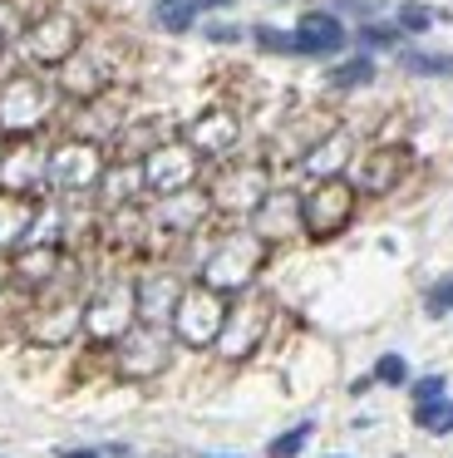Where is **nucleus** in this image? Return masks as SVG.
<instances>
[{
  "label": "nucleus",
  "mask_w": 453,
  "mask_h": 458,
  "mask_svg": "<svg viewBox=\"0 0 453 458\" xmlns=\"http://www.w3.org/2000/svg\"><path fill=\"white\" fill-rule=\"evenodd\" d=\"M266 267V242L256 237L252 227H226L222 237H212V247L197 261V281L222 296H242L252 291V281L261 276Z\"/></svg>",
  "instance_id": "f257e3e1"
},
{
  "label": "nucleus",
  "mask_w": 453,
  "mask_h": 458,
  "mask_svg": "<svg viewBox=\"0 0 453 458\" xmlns=\"http://www.w3.org/2000/svg\"><path fill=\"white\" fill-rule=\"evenodd\" d=\"M59 84L45 80L39 70H15L0 80V133L10 139H39L55 123Z\"/></svg>",
  "instance_id": "f03ea898"
},
{
  "label": "nucleus",
  "mask_w": 453,
  "mask_h": 458,
  "mask_svg": "<svg viewBox=\"0 0 453 458\" xmlns=\"http://www.w3.org/2000/svg\"><path fill=\"white\" fill-rule=\"evenodd\" d=\"M108 158H104V143L94 139H59L49 148V163H45V192L49 198H64V202H79V198H94L98 178H104Z\"/></svg>",
  "instance_id": "7ed1b4c3"
},
{
  "label": "nucleus",
  "mask_w": 453,
  "mask_h": 458,
  "mask_svg": "<svg viewBox=\"0 0 453 458\" xmlns=\"http://www.w3.org/2000/svg\"><path fill=\"white\" fill-rule=\"evenodd\" d=\"M138 326V286L128 276H108L84 296V340L89 345H118Z\"/></svg>",
  "instance_id": "20e7f679"
},
{
  "label": "nucleus",
  "mask_w": 453,
  "mask_h": 458,
  "mask_svg": "<svg viewBox=\"0 0 453 458\" xmlns=\"http://www.w3.org/2000/svg\"><path fill=\"white\" fill-rule=\"evenodd\" d=\"M226 306H232V296L192 281V286H183V296H177L173 316H167V330H173V340L187 350H212L217 335H222Z\"/></svg>",
  "instance_id": "39448f33"
},
{
  "label": "nucleus",
  "mask_w": 453,
  "mask_h": 458,
  "mask_svg": "<svg viewBox=\"0 0 453 458\" xmlns=\"http://www.w3.org/2000/svg\"><path fill=\"white\" fill-rule=\"evenodd\" d=\"M20 326H25V335L35 345H69V340L84 335V296L59 281V291L49 286V291H39V301H30Z\"/></svg>",
  "instance_id": "423d86ee"
},
{
  "label": "nucleus",
  "mask_w": 453,
  "mask_h": 458,
  "mask_svg": "<svg viewBox=\"0 0 453 458\" xmlns=\"http://www.w3.org/2000/svg\"><path fill=\"white\" fill-rule=\"evenodd\" d=\"M266 192H271V173H266V163H222V168L212 173V182H207L212 212L226 217V222H246L256 208H261Z\"/></svg>",
  "instance_id": "0eeeda50"
},
{
  "label": "nucleus",
  "mask_w": 453,
  "mask_h": 458,
  "mask_svg": "<svg viewBox=\"0 0 453 458\" xmlns=\"http://www.w3.org/2000/svg\"><path fill=\"white\" fill-rule=\"evenodd\" d=\"M79 45H84V25L69 11L35 15V21L25 25V35H20V55H25L30 70H59Z\"/></svg>",
  "instance_id": "6e6552de"
},
{
  "label": "nucleus",
  "mask_w": 453,
  "mask_h": 458,
  "mask_svg": "<svg viewBox=\"0 0 453 458\" xmlns=\"http://www.w3.org/2000/svg\"><path fill=\"white\" fill-rule=\"evenodd\" d=\"M355 202H360V192H355V182H345V178L311 182V192L301 198V232H311L315 242L345 232L355 222Z\"/></svg>",
  "instance_id": "1a4fd4ad"
},
{
  "label": "nucleus",
  "mask_w": 453,
  "mask_h": 458,
  "mask_svg": "<svg viewBox=\"0 0 453 458\" xmlns=\"http://www.w3.org/2000/svg\"><path fill=\"white\" fill-rule=\"evenodd\" d=\"M167 360H173V330H163L158 320H138L114 345V365L124 379H158Z\"/></svg>",
  "instance_id": "9d476101"
},
{
  "label": "nucleus",
  "mask_w": 453,
  "mask_h": 458,
  "mask_svg": "<svg viewBox=\"0 0 453 458\" xmlns=\"http://www.w3.org/2000/svg\"><path fill=\"white\" fill-rule=\"evenodd\" d=\"M266 326H271V306H266L261 296H236L232 306H226V320H222V335H217V355L226 360V365H242V360L256 355V345L266 340Z\"/></svg>",
  "instance_id": "9b49d317"
},
{
  "label": "nucleus",
  "mask_w": 453,
  "mask_h": 458,
  "mask_svg": "<svg viewBox=\"0 0 453 458\" xmlns=\"http://www.w3.org/2000/svg\"><path fill=\"white\" fill-rule=\"evenodd\" d=\"M217 212H212V198H207V188H177V192H163V198L148 208V232H158V237H173V242H183V237H197V232L212 222Z\"/></svg>",
  "instance_id": "f8f14e48"
},
{
  "label": "nucleus",
  "mask_w": 453,
  "mask_h": 458,
  "mask_svg": "<svg viewBox=\"0 0 453 458\" xmlns=\"http://www.w3.org/2000/svg\"><path fill=\"white\" fill-rule=\"evenodd\" d=\"M138 163H143V192H153V198L177 192V188H192V182L202 178V158H197V148L187 139H163Z\"/></svg>",
  "instance_id": "ddd939ff"
},
{
  "label": "nucleus",
  "mask_w": 453,
  "mask_h": 458,
  "mask_svg": "<svg viewBox=\"0 0 453 458\" xmlns=\"http://www.w3.org/2000/svg\"><path fill=\"white\" fill-rule=\"evenodd\" d=\"M55 84H59V94H69V99H79V104L98 99V94L114 89V55L98 50V45H79V50L55 70Z\"/></svg>",
  "instance_id": "4468645a"
},
{
  "label": "nucleus",
  "mask_w": 453,
  "mask_h": 458,
  "mask_svg": "<svg viewBox=\"0 0 453 458\" xmlns=\"http://www.w3.org/2000/svg\"><path fill=\"white\" fill-rule=\"evenodd\" d=\"M183 139L197 148L202 163H226L236 148H242V119H236L226 104H212V109H202L192 123H187Z\"/></svg>",
  "instance_id": "2eb2a0df"
},
{
  "label": "nucleus",
  "mask_w": 453,
  "mask_h": 458,
  "mask_svg": "<svg viewBox=\"0 0 453 458\" xmlns=\"http://www.w3.org/2000/svg\"><path fill=\"white\" fill-rule=\"evenodd\" d=\"M45 163L49 148L39 139H10L0 153V188L20 192V198H39L45 192Z\"/></svg>",
  "instance_id": "dca6fc26"
},
{
  "label": "nucleus",
  "mask_w": 453,
  "mask_h": 458,
  "mask_svg": "<svg viewBox=\"0 0 453 458\" xmlns=\"http://www.w3.org/2000/svg\"><path fill=\"white\" fill-rule=\"evenodd\" d=\"M64 247L55 242H25L10 251V281L25 291H49L55 281H64Z\"/></svg>",
  "instance_id": "f3484780"
},
{
  "label": "nucleus",
  "mask_w": 453,
  "mask_h": 458,
  "mask_svg": "<svg viewBox=\"0 0 453 458\" xmlns=\"http://www.w3.org/2000/svg\"><path fill=\"white\" fill-rule=\"evenodd\" d=\"M350 158H355V133L350 129H325L321 139L311 143V148L295 158V168L305 173L311 182H321V178H345V168H350Z\"/></svg>",
  "instance_id": "a211bd4d"
},
{
  "label": "nucleus",
  "mask_w": 453,
  "mask_h": 458,
  "mask_svg": "<svg viewBox=\"0 0 453 458\" xmlns=\"http://www.w3.org/2000/svg\"><path fill=\"white\" fill-rule=\"evenodd\" d=\"M291 35H295V55H301V60H330V55H340L345 45H350L345 21L330 11H305Z\"/></svg>",
  "instance_id": "6ab92c4d"
},
{
  "label": "nucleus",
  "mask_w": 453,
  "mask_h": 458,
  "mask_svg": "<svg viewBox=\"0 0 453 458\" xmlns=\"http://www.w3.org/2000/svg\"><path fill=\"white\" fill-rule=\"evenodd\" d=\"M404 173H409V153L404 148H370L360 163H355V192H364V198H384V192H394L404 182Z\"/></svg>",
  "instance_id": "aec40b11"
},
{
  "label": "nucleus",
  "mask_w": 453,
  "mask_h": 458,
  "mask_svg": "<svg viewBox=\"0 0 453 458\" xmlns=\"http://www.w3.org/2000/svg\"><path fill=\"white\" fill-rule=\"evenodd\" d=\"M246 227H252L266 247H271V242H286L295 227H301V198H295L291 188H271L261 198V208L246 217Z\"/></svg>",
  "instance_id": "412c9836"
},
{
  "label": "nucleus",
  "mask_w": 453,
  "mask_h": 458,
  "mask_svg": "<svg viewBox=\"0 0 453 458\" xmlns=\"http://www.w3.org/2000/svg\"><path fill=\"white\" fill-rule=\"evenodd\" d=\"M133 286H138V320H158V326H167L177 296H183V276H177L173 267H158V271H148V276H138Z\"/></svg>",
  "instance_id": "4be33fe9"
},
{
  "label": "nucleus",
  "mask_w": 453,
  "mask_h": 458,
  "mask_svg": "<svg viewBox=\"0 0 453 458\" xmlns=\"http://www.w3.org/2000/svg\"><path fill=\"white\" fill-rule=\"evenodd\" d=\"M35 208H39V198H20V192L0 188V257H10L15 247H25V242H30Z\"/></svg>",
  "instance_id": "5701e85b"
},
{
  "label": "nucleus",
  "mask_w": 453,
  "mask_h": 458,
  "mask_svg": "<svg viewBox=\"0 0 453 458\" xmlns=\"http://www.w3.org/2000/svg\"><path fill=\"white\" fill-rule=\"evenodd\" d=\"M138 192H143V163H138V158H118V163H108V168H104L94 198L104 202V212H108V208H124V202H138Z\"/></svg>",
  "instance_id": "b1692460"
},
{
  "label": "nucleus",
  "mask_w": 453,
  "mask_h": 458,
  "mask_svg": "<svg viewBox=\"0 0 453 458\" xmlns=\"http://www.w3.org/2000/svg\"><path fill=\"white\" fill-rule=\"evenodd\" d=\"M74 133L79 139H94V143H108V139L124 133V114H118V104L108 99V94L84 99L79 104V119H74Z\"/></svg>",
  "instance_id": "393cba45"
},
{
  "label": "nucleus",
  "mask_w": 453,
  "mask_h": 458,
  "mask_svg": "<svg viewBox=\"0 0 453 458\" xmlns=\"http://www.w3.org/2000/svg\"><path fill=\"white\" fill-rule=\"evenodd\" d=\"M325 84H330L335 94H355V89H364V84H374V55L360 50V55H350V60L330 64Z\"/></svg>",
  "instance_id": "a878e982"
},
{
  "label": "nucleus",
  "mask_w": 453,
  "mask_h": 458,
  "mask_svg": "<svg viewBox=\"0 0 453 458\" xmlns=\"http://www.w3.org/2000/svg\"><path fill=\"white\" fill-rule=\"evenodd\" d=\"M197 15H202L197 0H153V25L163 35H187L197 25Z\"/></svg>",
  "instance_id": "bb28decb"
},
{
  "label": "nucleus",
  "mask_w": 453,
  "mask_h": 458,
  "mask_svg": "<svg viewBox=\"0 0 453 458\" xmlns=\"http://www.w3.org/2000/svg\"><path fill=\"white\" fill-rule=\"evenodd\" d=\"M167 133H163V123H124V133H118V153L124 158H143L148 148H158Z\"/></svg>",
  "instance_id": "cd10ccee"
},
{
  "label": "nucleus",
  "mask_w": 453,
  "mask_h": 458,
  "mask_svg": "<svg viewBox=\"0 0 453 458\" xmlns=\"http://www.w3.org/2000/svg\"><path fill=\"white\" fill-rule=\"evenodd\" d=\"M414 424L423 428V434H449L453 428V399H429V404H414Z\"/></svg>",
  "instance_id": "c85d7f7f"
},
{
  "label": "nucleus",
  "mask_w": 453,
  "mask_h": 458,
  "mask_svg": "<svg viewBox=\"0 0 453 458\" xmlns=\"http://www.w3.org/2000/svg\"><path fill=\"white\" fill-rule=\"evenodd\" d=\"M311 434H315V424L301 419L295 428H286V434H276L271 444H266V458H301V448L311 444Z\"/></svg>",
  "instance_id": "c756f323"
},
{
  "label": "nucleus",
  "mask_w": 453,
  "mask_h": 458,
  "mask_svg": "<svg viewBox=\"0 0 453 458\" xmlns=\"http://www.w3.org/2000/svg\"><path fill=\"white\" fill-rule=\"evenodd\" d=\"M25 15H20L15 0H0V60H5L10 50H20V35H25Z\"/></svg>",
  "instance_id": "7c9ffc66"
},
{
  "label": "nucleus",
  "mask_w": 453,
  "mask_h": 458,
  "mask_svg": "<svg viewBox=\"0 0 453 458\" xmlns=\"http://www.w3.org/2000/svg\"><path fill=\"white\" fill-rule=\"evenodd\" d=\"M370 375H374V385L404 389V385H409V360H404V355H394V350H389V355H380V360H374V369H370Z\"/></svg>",
  "instance_id": "2f4dec72"
},
{
  "label": "nucleus",
  "mask_w": 453,
  "mask_h": 458,
  "mask_svg": "<svg viewBox=\"0 0 453 458\" xmlns=\"http://www.w3.org/2000/svg\"><path fill=\"white\" fill-rule=\"evenodd\" d=\"M252 40H256V50H266V55H295V35L276 30V25H256Z\"/></svg>",
  "instance_id": "473e14b6"
},
{
  "label": "nucleus",
  "mask_w": 453,
  "mask_h": 458,
  "mask_svg": "<svg viewBox=\"0 0 453 458\" xmlns=\"http://www.w3.org/2000/svg\"><path fill=\"white\" fill-rule=\"evenodd\" d=\"M404 70H409V74H453V60H449V55L404 50Z\"/></svg>",
  "instance_id": "72a5a7b5"
},
{
  "label": "nucleus",
  "mask_w": 453,
  "mask_h": 458,
  "mask_svg": "<svg viewBox=\"0 0 453 458\" xmlns=\"http://www.w3.org/2000/svg\"><path fill=\"white\" fill-rule=\"evenodd\" d=\"M399 25H360V35H355V40H360V50H394V45H399Z\"/></svg>",
  "instance_id": "f704fd0d"
},
{
  "label": "nucleus",
  "mask_w": 453,
  "mask_h": 458,
  "mask_svg": "<svg viewBox=\"0 0 453 458\" xmlns=\"http://www.w3.org/2000/svg\"><path fill=\"white\" fill-rule=\"evenodd\" d=\"M394 25H399L404 35H423V30H433V11L429 5H399V15H394Z\"/></svg>",
  "instance_id": "c9c22d12"
},
{
  "label": "nucleus",
  "mask_w": 453,
  "mask_h": 458,
  "mask_svg": "<svg viewBox=\"0 0 453 458\" xmlns=\"http://www.w3.org/2000/svg\"><path fill=\"white\" fill-rule=\"evenodd\" d=\"M423 310H429L433 320L449 316V310H453V276H449V281H433L429 296H423Z\"/></svg>",
  "instance_id": "e433bc0d"
},
{
  "label": "nucleus",
  "mask_w": 453,
  "mask_h": 458,
  "mask_svg": "<svg viewBox=\"0 0 453 458\" xmlns=\"http://www.w3.org/2000/svg\"><path fill=\"white\" fill-rule=\"evenodd\" d=\"M414 404H429V399H443V394H449V379H443V375H423V379H414Z\"/></svg>",
  "instance_id": "4c0bfd02"
},
{
  "label": "nucleus",
  "mask_w": 453,
  "mask_h": 458,
  "mask_svg": "<svg viewBox=\"0 0 453 458\" xmlns=\"http://www.w3.org/2000/svg\"><path fill=\"white\" fill-rule=\"evenodd\" d=\"M202 35H207L212 45H242V40H246V30H242V25H226V21L202 25Z\"/></svg>",
  "instance_id": "58836bf2"
},
{
  "label": "nucleus",
  "mask_w": 453,
  "mask_h": 458,
  "mask_svg": "<svg viewBox=\"0 0 453 458\" xmlns=\"http://www.w3.org/2000/svg\"><path fill=\"white\" fill-rule=\"evenodd\" d=\"M55 458H104V454H98V448H59Z\"/></svg>",
  "instance_id": "ea45409f"
},
{
  "label": "nucleus",
  "mask_w": 453,
  "mask_h": 458,
  "mask_svg": "<svg viewBox=\"0 0 453 458\" xmlns=\"http://www.w3.org/2000/svg\"><path fill=\"white\" fill-rule=\"evenodd\" d=\"M197 5H202V11H226L232 0H197Z\"/></svg>",
  "instance_id": "a19ab883"
},
{
  "label": "nucleus",
  "mask_w": 453,
  "mask_h": 458,
  "mask_svg": "<svg viewBox=\"0 0 453 458\" xmlns=\"http://www.w3.org/2000/svg\"><path fill=\"white\" fill-rule=\"evenodd\" d=\"M0 286H10V257H0Z\"/></svg>",
  "instance_id": "79ce46f5"
},
{
  "label": "nucleus",
  "mask_w": 453,
  "mask_h": 458,
  "mask_svg": "<svg viewBox=\"0 0 453 458\" xmlns=\"http://www.w3.org/2000/svg\"><path fill=\"white\" fill-rule=\"evenodd\" d=\"M207 458H236V454H207Z\"/></svg>",
  "instance_id": "37998d69"
},
{
  "label": "nucleus",
  "mask_w": 453,
  "mask_h": 458,
  "mask_svg": "<svg viewBox=\"0 0 453 458\" xmlns=\"http://www.w3.org/2000/svg\"><path fill=\"white\" fill-rule=\"evenodd\" d=\"M0 153H5V133H0Z\"/></svg>",
  "instance_id": "c03bdc74"
},
{
  "label": "nucleus",
  "mask_w": 453,
  "mask_h": 458,
  "mask_svg": "<svg viewBox=\"0 0 453 458\" xmlns=\"http://www.w3.org/2000/svg\"><path fill=\"white\" fill-rule=\"evenodd\" d=\"M335 458H345V454H335Z\"/></svg>",
  "instance_id": "a18cd8bd"
}]
</instances>
